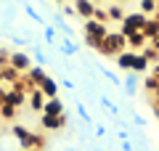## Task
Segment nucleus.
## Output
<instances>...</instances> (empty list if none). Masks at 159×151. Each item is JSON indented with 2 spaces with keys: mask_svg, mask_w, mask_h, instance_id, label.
I'll use <instances>...</instances> for the list:
<instances>
[{
  "mask_svg": "<svg viewBox=\"0 0 159 151\" xmlns=\"http://www.w3.org/2000/svg\"><path fill=\"white\" fill-rule=\"evenodd\" d=\"M40 114H56V117H61V114H66V109H64V101L58 98H45V103H43V112Z\"/></svg>",
  "mask_w": 159,
  "mask_h": 151,
  "instance_id": "nucleus-6",
  "label": "nucleus"
},
{
  "mask_svg": "<svg viewBox=\"0 0 159 151\" xmlns=\"http://www.w3.org/2000/svg\"><path fill=\"white\" fill-rule=\"evenodd\" d=\"M19 80H21V72H16V69L11 66V64H8V66H3V82H19Z\"/></svg>",
  "mask_w": 159,
  "mask_h": 151,
  "instance_id": "nucleus-18",
  "label": "nucleus"
},
{
  "mask_svg": "<svg viewBox=\"0 0 159 151\" xmlns=\"http://www.w3.org/2000/svg\"><path fill=\"white\" fill-rule=\"evenodd\" d=\"M119 149H122V151H133V143H130V140H119Z\"/></svg>",
  "mask_w": 159,
  "mask_h": 151,
  "instance_id": "nucleus-37",
  "label": "nucleus"
},
{
  "mask_svg": "<svg viewBox=\"0 0 159 151\" xmlns=\"http://www.w3.org/2000/svg\"><path fill=\"white\" fill-rule=\"evenodd\" d=\"M6 98H8V88H3V85H0V106L6 103Z\"/></svg>",
  "mask_w": 159,
  "mask_h": 151,
  "instance_id": "nucleus-36",
  "label": "nucleus"
},
{
  "mask_svg": "<svg viewBox=\"0 0 159 151\" xmlns=\"http://www.w3.org/2000/svg\"><path fill=\"white\" fill-rule=\"evenodd\" d=\"M53 3H58V6H61V3H66V0H53Z\"/></svg>",
  "mask_w": 159,
  "mask_h": 151,
  "instance_id": "nucleus-43",
  "label": "nucleus"
},
{
  "mask_svg": "<svg viewBox=\"0 0 159 151\" xmlns=\"http://www.w3.org/2000/svg\"><path fill=\"white\" fill-rule=\"evenodd\" d=\"M21 8H24V13H27V16H29V19H32V21H34V24H40V27H45V21H43V16H40V13H37V11H34V8H32V6H29V3H24V6H21Z\"/></svg>",
  "mask_w": 159,
  "mask_h": 151,
  "instance_id": "nucleus-22",
  "label": "nucleus"
},
{
  "mask_svg": "<svg viewBox=\"0 0 159 151\" xmlns=\"http://www.w3.org/2000/svg\"><path fill=\"white\" fill-rule=\"evenodd\" d=\"M106 13H109V21H117V24H122V19L127 16L125 8H122V3H117V0L106 6Z\"/></svg>",
  "mask_w": 159,
  "mask_h": 151,
  "instance_id": "nucleus-11",
  "label": "nucleus"
},
{
  "mask_svg": "<svg viewBox=\"0 0 159 151\" xmlns=\"http://www.w3.org/2000/svg\"><path fill=\"white\" fill-rule=\"evenodd\" d=\"M77 114L82 117V122H85V125H90V122H93V117L88 114V109H85V103H82V101H77Z\"/></svg>",
  "mask_w": 159,
  "mask_h": 151,
  "instance_id": "nucleus-28",
  "label": "nucleus"
},
{
  "mask_svg": "<svg viewBox=\"0 0 159 151\" xmlns=\"http://www.w3.org/2000/svg\"><path fill=\"white\" fill-rule=\"evenodd\" d=\"M96 50H98V56H114V58H117L119 53H125V50H127V37L122 32H109L106 37L98 43Z\"/></svg>",
  "mask_w": 159,
  "mask_h": 151,
  "instance_id": "nucleus-1",
  "label": "nucleus"
},
{
  "mask_svg": "<svg viewBox=\"0 0 159 151\" xmlns=\"http://www.w3.org/2000/svg\"><path fill=\"white\" fill-rule=\"evenodd\" d=\"M98 43H101V40H96V37H85V45H88V48H93V50L98 48Z\"/></svg>",
  "mask_w": 159,
  "mask_h": 151,
  "instance_id": "nucleus-35",
  "label": "nucleus"
},
{
  "mask_svg": "<svg viewBox=\"0 0 159 151\" xmlns=\"http://www.w3.org/2000/svg\"><path fill=\"white\" fill-rule=\"evenodd\" d=\"M27 90H19V88H11L8 90V98H6V103H11V106H16V109H21L24 103H27Z\"/></svg>",
  "mask_w": 159,
  "mask_h": 151,
  "instance_id": "nucleus-9",
  "label": "nucleus"
},
{
  "mask_svg": "<svg viewBox=\"0 0 159 151\" xmlns=\"http://www.w3.org/2000/svg\"><path fill=\"white\" fill-rule=\"evenodd\" d=\"M133 122H135L138 127H146V125H148V122H146V117H141V114H135V117H133Z\"/></svg>",
  "mask_w": 159,
  "mask_h": 151,
  "instance_id": "nucleus-34",
  "label": "nucleus"
},
{
  "mask_svg": "<svg viewBox=\"0 0 159 151\" xmlns=\"http://www.w3.org/2000/svg\"><path fill=\"white\" fill-rule=\"evenodd\" d=\"M96 6H109V3H114V0H93Z\"/></svg>",
  "mask_w": 159,
  "mask_h": 151,
  "instance_id": "nucleus-40",
  "label": "nucleus"
},
{
  "mask_svg": "<svg viewBox=\"0 0 159 151\" xmlns=\"http://www.w3.org/2000/svg\"><path fill=\"white\" fill-rule=\"evenodd\" d=\"M45 34H43V37H45V43H53V40H56V34H58V29L53 27V24H45Z\"/></svg>",
  "mask_w": 159,
  "mask_h": 151,
  "instance_id": "nucleus-29",
  "label": "nucleus"
},
{
  "mask_svg": "<svg viewBox=\"0 0 159 151\" xmlns=\"http://www.w3.org/2000/svg\"><path fill=\"white\" fill-rule=\"evenodd\" d=\"M8 64H11L16 72H21V74H27L29 69L34 66V64H32V56H29V53H24V50H13L11 58H8Z\"/></svg>",
  "mask_w": 159,
  "mask_h": 151,
  "instance_id": "nucleus-4",
  "label": "nucleus"
},
{
  "mask_svg": "<svg viewBox=\"0 0 159 151\" xmlns=\"http://www.w3.org/2000/svg\"><path fill=\"white\" fill-rule=\"evenodd\" d=\"M16 106H11V103H3L0 106V119H16Z\"/></svg>",
  "mask_w": 159,
  "mask_h": 151,
  "instance_id": "nucleus-23",
  "label": "nucleus"
},
{
  "mask_svg": "<svg viewBox=\"0 0 159 151\" xmlns=\"http://www.w3.org/2000/svg\"><path fill=\"white\" fill-rule=\"evenodd\" d=\"M122 88H125L127 95H135V90H138V74L135 72H127V77L122 80Z\"/></svg>",
  "mask_w": 159,
  "mask_h": 151,
  "instance_id": "nucleus-17",
  "label": "nucleus"
},
{
  "mask_svg": "<svg viewBox=\"0 0 159 151\" xmlns=\"http://www.w3.org/2000/svg\"><path fill=\"white\" fill-rule=\"evenodd\" d=\"M27 103H29V109H32L34 114H40V112H43V103H45L43 90H40V88H32V90H29V95H27Z\"/></svg>",
  "mask_w": 159,
  "mask_h": 151,
  "instance_id": "nucleus-7",
  "label": "nucleus"
},
{
  "mask_svg": "<svg viewBox=\"0 0 159 151\" xmlns=\"http://www.w3.org/2000/svg\"><path fill=\"white\" fill-rule=\"evenodd\" d=\"M82 34H85V37L103 40L109 34V24H98L96 19H85V21H82Z\"/></svg>",
  "mask_w": 159,
  "mask_h": 151,
  "instance_id": "nucleus-3",
  "label": "nucleus"
},
{
  "mask_svg": "<svg viewBox=\"0 0 159 151\" xmlns=\"http://www.w3.org/2000/svg\"><path fill=\"white\" fill-rule=\"evenodd\" d=\"M103 135H106V127H103V125H98V127H96V138H103Z\"/></svg>",
  "mask_w": 159,
  "mask_h": 151,
  "instance_id": "nucleus-38",
  "label": "nucleus"
},
{
  "mask_svg": "<svg viewBox=\"0 0 159 151\" xmlns=\"http://www.w3.org/2000/svg\"><path fill=\"white\" fill-rule=\"evenodd\" d=\"M58 48H61V53H64V56H74V53H77V50H80V45H77V43H72V40H69V37H64Z\"/></svg>",
  "mask_w": 159,
  "mask_h": 151,
  "instance_id": "nucleus-19",
  "label": "nucleus"
},
{
  "mask_svg": "<svg viewBox=\"0 0 159 151\" xmlns=\"http://www.w3.org/2000/svg\"><path fill=\"white\" fill-rule=\"evenodd\" d=\"M143 88H146V93L157 95L159 93V80L154 77V74H151V77H143Z\"/></svg>",
  "mask_w": 159,
  "mask_h": 151,
  "instance_id": "nucleus-21",
  "label": "nucleus"
},
{
  "mask_svg": "<svg viewBox=\"0 0 159 151\" xmlns=\"http://www.w3.org/2000/svg\"><path fill=\"white\" fill-rule=\"evenodd\" d=\"M157 8H159L157 0H141V13H146V16H154Z\"/></svg>",
  "mask_w": 159,
  "mask_h": 151,
  "instance_id": "nucleus-24",
  "label": "nucleus"
},
{
  "mask_svg": "<svg viewBox=\"0 0 159 151\" xmlns=\"http://www.w3.org/2000/svg\"><path fill=\"white\" fill-rule=\"evenodd\" d=\"M133 58H135V50H125V53H119V56H117V66L125 69V72H130V69H133Z\"/></svg>",
  "mask_w": 159,
  "mask_h": 151,
  "instance_id": "nucleus-15",
  "label": "nucleus"
},
{
  "mask_svg": "<svg viewBox=\"0 0 159 151\" xmlns=\"http://www.w3.org/2000/svg\"><path fill=\"white\" fill-rule=\"evenodd\" d=\"M154 112H157V114H159V93H157V95H154Z\"/></svg>",
  "mask_w": 159,
  "mask_h": 151,
  "instance_id": "nucleus-39",
  "label": "nucleus"
},
{
  "mask_svg": "<svg viewBox=\"0 0 159 151\" xmlns=\"http://www.w3.org/2000/svg\"><path fill=\"white\" fill-rule=\"evenodd\" d=\"M141 53H143V56L148 58V64H159V50H157V48H151V45H146V48H143Z\"/></svg>",
  "mask_w": 159,
  "mask_h": 151,
  "instance_id": "nucleus-26",
  "label": "nucleus"
},
{
  "mask_svg": "<svg viewBox=\"0 0 159 151\" xmlns=\"http://www.w3.org/2000/svg\"><path fill=\"white\" fill-rule=\"evenodd\" d=\"M151 19H154V21H157V24H159V8H157V11H154V16H151Z\"/></svg>",
  "mask_w": 159,
  "mask_h": 151,
  "instance_id": "nucleus-42",
  "label": "nucleus"
},
{
  "mask_svg": "<svg viewBox=\"0 0 159 151\" xmlns=\"http://www.w3.org/2000/svg\"><path fill=\"white\" fill-rule=\"evenodd\" d=\"M117 3H127V0H117Z\"/></svg>",
  "mask_w": 159,
  "mask_h": 151,
  "instance_id": "nucleus-46",
  "label": "nucleus"
},
{
  "mask_svg": "<svg viewBox=\"0 0 159 151\" xmlns=\"http://www.w3.org/2000/svg\"><path fill=\"white\" fill-rule=\"evenodd\" d=\"M148 66H151V64H148V58L143 56V53H135V58H133V69H130V72L143 74V72H148Z\"/></svg>",
  "mask_w": 159,
  "mask_h": 151,
  "instance_id": "nucleus-16",
  "label": "nucleus"
},
{
  "mask_svg": "<svg viewBox=\"0 0 159 151\" xmlns=\"http://www.w3.org/2000/svg\"><path fill=\"white\" fill-rule=\"evenodd\" d=\"M93 19H96L98 24H109V13H106V6H96V11H93Z\"/></svg>",
  "mask_w": 159,
  "mask_h": 151,
  "instance_id": "nucleus-25",
  "label": "nucleus"
},
{
  "mask_svg": "<svg viewBox=\"0 0 159 151\" xmlns=\"http://www.w3.org/2000/svg\"><path fill=\"white\" fill-rule=\"evenodd\" d=\"M148 45V40L143 37L141 32H133V34H127V50H135V53H141L143 48Z\"/></svg>",
  "mask_w": 159,
  "mask_h": 151,
  "instance_id": "nucleus-10",
  "label": "nucleus"
},
{
  "mask_svg": "<svg viewBox=\"0 0 159 151\" xmlns=\"http://www.w3.org/2000/svg\"><path fill=\"white\" fill-rule=\"evenodd\" d=\"M8 58H11V50H8V48H0V69L8 66Z\"/></svg>",
  "mask_w": 159,
  "mask_h": 151,
  "instance_id": "nucleus-33",
  "label": "nucleus"
},
{
  "mask_svg": "<svg viewBox=\"0 0 159 151\" xmlns=\"http://www.w3.org/2000/svg\"><path fill=\"white\" fill-rule=\"evenodd\" d=\"M32 56H34V61H37V66H45V64H48V56H45V53H43L40 48H34Z\"/></svg>",
  "mask_w": 159,
  "mask_h": 151,
  "instance_id": "nucleus-31",
  "label": "nucleus"
},
{
  "mask_svg": "<svg viewBox=\"0 0 159 151\" xmlns=\"http://www.w3.org/2000/svg\"><path fill=\"white\" fill-rule=\"evenodd\" d=\"M53 27H56V29H61V32H64V37H72V27H69V24L64 21V16H61V13H56V16H53Z\"/></svg>",
  "mask_w": 159,
  "mask_h": 151,
  "instance_id": "nucleus-20",
  "label": "nucleus"
},
{
  "mask_svg": "<svg viewBox=\"0 0 159 151\" xmlns=\"http://www.w3.org/2000/svg\"><path fill=\"white\" fill-rule=\"evenodd\" d=\"M40 90H43L45 98H56V95H58V82L53 77H45V80H43V85H40Z\"/></svg>",
  "mask_w": 159,
  "mask_h": 151,
  "instance_id": "nucleus-13",
  "label": "nucleus"
},
{
  "mask_svg": "<svg viewBox=\"0 0 159 151\" xmlns=\"http://www.w3.org/2000/svg\"><path fill=\"white\" fill-rule=\"evenodd\" d=\"M64 151H74V149H64Z\"/></svg>",
  "mask_w": 159,
  "mask_h": 151,
  "instance_id": "nucleus-47",
  "label": "nucleus"
},
{
  "mask_svg": "<svg viewBox=\"0 0 159 151\" xmlns=\"http://www.w3.org/2000/svg\"><path fill=\"white\" fill-rule=\"evenodd\" d=\"M98 101H101V106H103V109H109V112H111V114H119V109L114 106L111 101H109V95H101V98H98Z\"/></svg>",
  "mask_w": 159,
  "mask_h": 151,
  "instance_id": "nucleus-30",
  "label": "nucleus"
},
{
  "mask_svg": "<svg viewBox=\"0 0 159 151\" xmlns=\"http://www.w3.org/2000/svg\"><path fill=\"white\" fill-rule=\"evenodd\" d=\"M141 34H143V37L148 40V43H151V40H157V37H159V24L154 21L151 16H148V21L143 24V29H141Z\"/></svg>",
  "mask_w": 159,
  "mask_h": 151,
  "instance_id": "nucleus-14",
  "label": "nucleus"
},
{
  "mask_svg": "<svg viewBox=\"0 0 159 151\" xmlns=\"http://www.w3.org/2000/svg\"><path fill=\"white\" fill-rule=\"evenodd\" d=\"M0 85H3V69H0Z\"/></svg>",
  "mask_w": 159,
  "mask_h": 151,
  "instance_id": "nucleus-44",
  "label": "nucleus"
},
{
  "mask_svg": "<svg viewBox=\"0 0 159 151\" xmlns=\"http://www.w3.org/2000/svg\"><path fill=\"white\" fill-rule=\"evenodd\" d=\"M74 11H77V16H82V21H85V19H93L96 3H93V0H74Z\"/></svg>",
  "mask_w": 159,
  "mask_h": 151,
  "instance_id": "nucleus-8",
  "label": "nucleus"
},
{
  "mask_svg": "<svg viewBox=\"0 0 159 151\" xmlns=\"http://www.w3.org/2000/svg\"><path fill=\"white\" fill-rule=\"evenodd\" d=\"M61 13H64V16H77V11H74V3H61Z\"/></svg>",
  "mask_w": 159,
  "mask_h": 151,
  "instance_id": "nucleus-32",
  "label": "nucleus"
},
{
  "mask_svg": "<svg viewBox=\"0 0 159 151\" xmlns=\"http://www.w3.org/2000/svg\"><path fill=\"white\" fill-rule=\"evenodd\" d=\"M151 74H154V77L159 80V64H154V69H151Z\"/></svg>",
  "mask_w": 159,
  "mask_h": 151,
  "instance_id": "nucleus-41",
  "label": "nucleus"
},
{
  "mask_svg": "<svg viewBox=\"0 0 159 151\" xmlns=\"http://www.w3.org/2000/svg\"><path fill=\"white\" fill-rule=\"evenodd\" d=\"M40 125H43V130H48V133L64 130V127H66V114H61V117H56V114H43Z\"/></svg>",
  "mask_w": 159,
  "mask_h": 151,
  "instance_id": "nucleus-5",
  "label": "nucleus"
},
{
  "mask_svg": "<svg viewBox=\"0 0 159 151\" xmlns=\"http://www.w3.org/2000/svg\"><path fill=\"white\" fill-rule=\"evenodd\" d=\"M24 77H27L29 82H32V88H40V85H43V80H45L48 74L43 72V66H32V69H29L27 74H24Z\"/></svg>",
  "mask_w": 159,
  "mask_h": 151,
  "instance_id": "nucleus-12",
  "label": "nucleus"
},
{
  "mask_svg": "<svg viewBox=\"0 0 159 151\" xmlns=\"http://www.w3.org/2000/svg\"><path fill=\"white\" fill-rule=\"evenodd\" d=\"M98 72H101V74H103V77H106V80H109L111 85H122V80H119L117 74L111 72V69H106V66H98Z\"/></svg>",
  "mask_w": 159,
  "mask_h": 151,
  "instance_id": "nucleus-27",
  "label": "nucleus"
},
{
  "mask_svg": "<svg viewBox=\"0 0 159 151\" xmlns=\"http://www.w3.org/2000/svg\"><path fill=\"white\" fill-rule=\"evenodd\" d=\"M29 151H45V149H29Z\"/></svg>",
  "mask_w": 159,
  "mask_h": 151,
  "instance_id": "nucleus-45",
  "label": "nucleus"
},
{
  "mask_svg": "<svg viewBox=\"0 0 159 151\" xmlns=\"http://www.w3.org/2000/svg\"><path fill=\"white\" fill-rule=\"evenodd\" d=\"M146 21H148V16L141 13V11H138V13H127V16L122 19V24H119V32L127 37V34H133V32H141Z\"/></svg>",
  "mask_w": 159,
  "mask_h": 151,
  "instance_id": "nucleus-2",
  "label": "nucleus"
}]
</instances>
